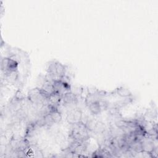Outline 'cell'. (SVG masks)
Here are the masks:
<instances>
[{"label":"cell","instance_id":"cell-1","mask_svg":"<svg viewBox=\"0 0 158 158\" xmlns=\"http://www.w3.org/2000/svg\"><path fill=\"white\" fill-rule=\"evenodd\" d=\"M18 63L15 60L10 58H4L1 62V69H5L6 74L17 71Z\"/></svg>","mask_w":158,"mask_h":158},{"label":"cell","instance_id":"cell-2","mask_svg":"<svg viewBox=\"0 0 158 158\" xmlns=\"http://www.w3.org/2000/svg\"><path fill=\"white\" fill-rule=\"evenodd\" d=\"M82 112L80 109H75L70 110L67 115V120L70 123H75L80 122L81 118Z\"/></svg>","mask_w":158,"mask_h":158},{"label":"cell","instance_id":"cell-3","mask_svg":"<svg viewBox=\"0 0 158 158\" xmlns=\"http://www.w3.org/2000/svg\"><path fill=\"white\" fill-rule=\"evenodd\" d=\"M88 108L90 112L94 115L99 114L102 110L99 101L90 103L88 104Z\"/></svg>","mask_w":158,"mask_h":158},{"label":"cell","instance_id":"cell-4","mask_svg":"<svg viewBox=\"0 0 158 158\" xmlns=\"http://www.w3.org/2000/svg\"><path fill=\"white\" fill-rule=\"evenodd\" d=\"M116 93L121 97H129L131 96V93L130 90L127 88L123 87L118 88L116 89Z\"/></svg>","mask_w":158,"mask_h":158}]
</instances>
